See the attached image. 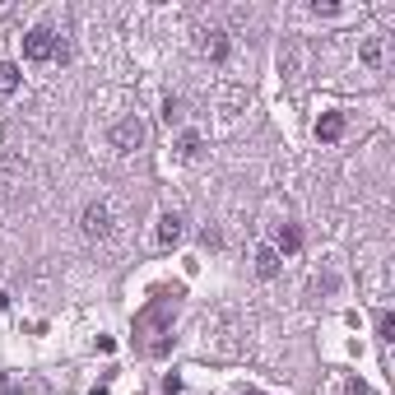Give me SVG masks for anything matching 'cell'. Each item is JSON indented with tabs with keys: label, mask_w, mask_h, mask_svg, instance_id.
<instances>
[{
	"label": "cell",
	"mask_w": 395,
	"mask_h": 395,
	"mask_svg": "<svg viewBox=\"0 0 395 395\" xmlns=\"http://www.w3.org/2000/svg\"><path fill=\"white\" fill-rule=\"evenodd\" d=\"M344 395H367V386H363V382H349V386H344Z\"/></svg>",
	"instance_id": "cell-15"
},
{
	"label": "cell",
	"mask_w": 395,
	"mask_h": 395,
	"mask_svg": "<svg viewBox=\"0 0 395 395\" xmlns=\"http://www.w3.org/2000/svg\"><path fill=\"white\" fill-rule=\"evenodd\" d=\"M177 158H186V163H195V158H200V130H181Z\"/></svg>",
	"instance_id": "cell-10"
},
{
	"label": "cell",
	"mask_w": 395,
	"mask_h": 395,
	"mask_svg": "<svg viewBox=\"0 0 395 395\" xmlns=\"http://www.w3.org/2000/svg\"><path fill=\"white\" fill-rule=\"evenodd\" d=\"M377 335H382L386 344L395 339V316H391V312H382V316H377Z\"/></svg>",
	"instance_id": "cell-12"
},
{
	"label": "cell",
	"mask_w": 395,
	"mask_h": 395,
	"mask_svg": "<svg viewBox=\"0 0 395 395\" xmlns=\"http://www.w3.org/2000/svg\"><path fill=\"white\" fill-rule=\"evenodd\" d=\"M181 224H186V219H181L177 209H163V214H158V228H154V242H158L163 251H168V247H177V242H181V233H186Z\"/></svg>",
	"instance_id": "cell-5"
},
{
	"label": "cell",
	"mask_w": 395,
	"mask_h": 395,
	"mask_svg": "<svg viewBox=\"0 0 395 395\" xmlns=\"http://www.w3.org/2000/svg\"><path fill=\"white\" fill-rule=\"evenodd\" d=\"M256 274L260 279H274V274H279V251L274 247H256Z\"/></svg>",
	"instance_id": "cell-8"
},
{
	"label": "cell",
	"mask_w": 395,
	"mask_h": 395,
	"mask_svg": "<svg viewBox=\"0 0 395 395\" xmlns=\"http://www.w3.org/2000/svg\"><path fill=\"white\" fill-rule=\"evenodd\" d=\"M195 47H200V56L214 61V66H224V61L233 56V42H228L224 28H200V42H195Z\"/></svg>",
	"instance_id": "cell-4"
},
{
	"label": "cell",
	"mask_w": 395,
	"mask_h": 395,
	"mask_svg": "<svg viewBox=\"0 0 395 395\" xmlns=\"http://www.w3.org/2000/svg\"><path fill=\"white\" fill-rule=\"evenodd\" d=\"M298 247H303V228H298V224H284L279 237H274V251H279V256H293Z\"/></svg>",
	"instance_id": "cell-7"
},
{
	"label": "cell",
	"mask_w": 395,
	"mask_h": 395,
	"mask_svg": "<svg viewBox=\"0 0 395 395\" xmlns=\"http://www.w3.org/2000/svg\"><path fill=\"white\" fill-rule=\"evenodd\" d=\"M312 14H321V19H335V14H339V5H330V0H316V5H312Z\"/></svg>",
	"instance_id": "cell-14"
},
{
	"label": "cell",
	"mask_w": 395,
	"mask_h": 395,
	"mask_svg": "<svg viewBox=\"0 0 395 395\" xmlns=\"http://www.w3.org/2000/svg\"><path fill=\"white\" fill-rule=\"evenodd\" d=\"M23 84V70L14 66V61H0V98H14Z\"/></svg>",
	"instance_id": "cell-6"
},
{
	"label": "cell",
	"mask_w": 395,
	"mask_h": 395,
	"mask_svg": "<svg viewBox=\"0 0 395 395\" xmlns=\"http://www.w3.org/2000/svg\"><path fill=\"white\" fill-rule=\"evenodd\" d=\"M5 307H10V293H0V312H5Z\"/></svg>",
	"instance_id": "cell-16"
},
{
	"label": "cell",
	"mask_w": 395,
	"mask_h": 395,
	"mask_svg": "<svg viewBox=\"0 0 395 395\" xmlns=\"http://www.w3.org/2000/svg\"><path fill=\"white\" fill-rule=\"evenodd\" d=\"M163 121H181V98H163Z\"/></svg>",
	"instance_id": "cell-13"
},
{
	"label": "cell",
	"mask_w": 395,
	"mask_h": 395,
	"mask_svg": "<svg viewBox=\"0 0 395 395\" xmlns=\"http://www.w3.org/2000/svg\"><path fill=\"white\" fill-rule=\"evenodd\" d=\"M66 56H70L66 33L47 28V23H37V28L23 33V61H66Z\"/></svg>",
	"instance_id": "cell-1"
},
{
	"label": "cell",
	"mask_w": 395,
	"mask_h": 395,
	"mask_svg": "<svg viewBox=\"0 0 395 395\" xmlns=\"http://www.w3.org/2000/svg\"><path fill=\"white\" fill-rule=\"evenodd\" d=\"M79 233L89 237V242H107V237L116 233L112 200H89V205H84V214H79Z\"/></svg>",
	"instance_id": "cell-2"
},
{
	"label": "cell",
	"mask_w": 395,
	"mask_h": 395,
	"mask_svg": "<svg viewBox=\"0 0 395 395\" xmlns=\"http://www.w3.org/2000/svg\"><path fill=\"white\" fill-rule=\"evenodd\" d=\"M316 135H321V140H339V135H344V116H339V112H326L321 121H316Z\"/></svg>",
	"instance_id": "cell-9"
},
{
	"label": "cell",
	"mask_w": 395,
	"mask_h": 395,
	"mask_svg": "<svg viewBox=\"0 0 395 395\" xmlns=\"http://www.w3.org/2000/svg\"><path fill=\"white\" fill-rule=\"evenodd\" d=\"M358 56H363V66H367V70H382V37H367V42H363L358 47Z\"/></svg>",
	"instance_id": "cell-11"
},
{
	"label": "cell",
	"mask_w": 395,
	"mask_h": 395,
	"mask_svg": "<svg viewBox=\"0 0 395 395\" xmlns=\"http://www.w3.org/2000/svg\"><path fill=\"white\" fill-rule=\"evenodd\" d=\"M145 121H140V116H121V121L112 126V130H107V140H112V149H121V154H130V149H140L145 145Z\"/></svg>",
	"instance_id": "cell-3"
}]
</instances>
